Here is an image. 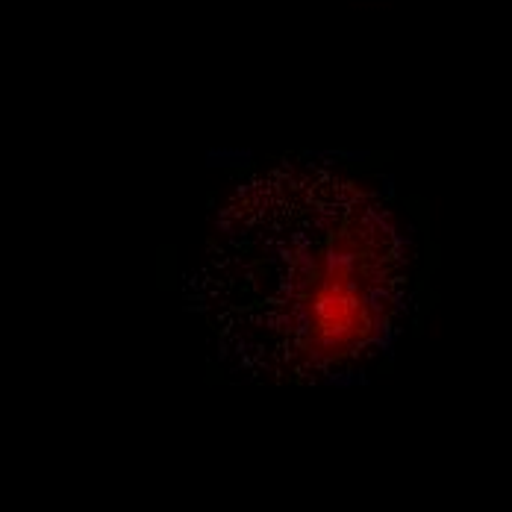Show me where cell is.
Returning a JSON list of instances; mask_svg holds the SVG:
<instances>
[{
  "instance_id": "cell-1",
  "label": "cell",
  "mask_w": 512,
  "mask_h": 512,
  "mask_svg": "<svg viewBox=\"0 0 512 512\" xmlns=\"http://www.w3.org/2000/svg\"><path fill=\"white\" fill-rule=\"evenodd\" d=\"M415 248L398 209L327 162H274L221 201L186 304L256 383H345L407 327Z\"/></svg>"
}]
</instances>
